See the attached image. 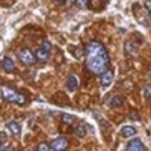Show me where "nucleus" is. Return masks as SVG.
Segmentation results:
<instances>
[{
    "instance_id": "dca6fc26",
    "label": "nucleus",
    "mask_w": 151,
    "mask_h": 151,
    "mask_svg": "<svg viewBox=\"0 0 151 151\" xmlns=\"http://www.w3.org/2000/svg\"><path fill=\"white\" fill-rule=\"evenodd\" d=\"M74 3L77 8L80 9H86L88 8V3H89V0H74Z\"/></svg>"
},
{
    "instance_id": "20e7f679",
    "label": "nucleus",
    "mask_w": 151,
    "mask_h": 151,
    "mask_svg": "<svg viewBox=\"0 0 151 151\" xmlns=\"http://www.w3.org/2000/svg\"><path fill=\"white\" fill-rule=\"evenodd\" d=\"M50 53H52V45H50L48 41H44L36 52V59L41 62H47L50 59Z\"/></svg>"
},
{
    "instance_id": "6e6552de",
    "label": "nucleus",
    "mask_w": 151,
    "mask_h": 151,
    "mask_svg": "<svg viewBox=\"0 0 151 151\" xmlns=\"http://www.w3.org/2000/svg\"><path fill=\"white\" fill-rule=\"evenodd\" d=\"M2 68H3L6 73H14V71H15L14 60H12L11 58H5V59L2 60Z\"/></svg>"
},
{
    "instance_id": "aec40b11",
    "label": "nucleus",
    "mask_w": 151,
    "mask_h": 151,
    "mask_svg": "<svg viewBox=\"0 0 151 151\" xmlns=\"http://www.w3.org/2000/svg\"><path fill=\"white\" fill-rule=\"evenodd\" d=\"M145 8L148 12H151V0H148V2H145Z\"/></svg>"
},
{
    "instance_id": "9b49d317",
    "label": "nucleus",
    "mask_w": 151,
    "mask_h": 151,
    "mask_svg": "<svg viewBox=\"0 0 151 151\" xmlns=\"http://www.w3.org/2000/svg\"><path fill=\"white\" fill-rule=\"evenodd\" d=\"M124 50H125V53H127L129 56H134L137 53V45L133 44L132 41H127L124 44Z\"/></svg>"
},
{
    "instance_id": "1a4fd4ad",
    "label": "nucleus",
    "mask_w": 151,
    "mask_h": 151,
    "mask_svg": "<svg viewBox=\"0 0 151 151\" xmlns=\"http://www.w3.org/2000/svg\"><path fill=\"white\" fill-rule=\"evenodd\" d=\"M121 136L122 137H133V136H136V129L134 127H132V125H125V127H122L121 129Z\"/></svg>"
},
{
    "instance_id": "f03ea898",
    "label": "nucleus",
    "mask_w": 151,
    "mask_h": 151,
    "mask_svg": "<svg viewBox=\"0 0 151 151\" xmlns=\"http://www.w3.org/2000/svg\"><path fill=\"white\" fill-rule=\"evenodd\" d=\"M2 94H3V97L8 100L9 103H14V104H18V106H24V104H26V97L21 95L17 91H14V89H11V88L3 86L2 88Z\"/></svg>"
},
{
    "instance_id": "ddd939ff",
    "label": "nucleus",
    "mask_w": 151,
    "mask_h": 151,
    "mask_svg": "<svg viewBox=\"0 0 151 151\" xmlns=\"http://www.w3.org/2000/svg\"><path fill=\"white\" fill-rule=\"evenodd\" d=\"M86 129H88L86 124H83V122L82 124H77V127L74 129V134L77 136V137H85L86 136Z\"/></svg>"
},
{
    "instance_id": "423d86ee",
    "label": "nucleus",
    "mask_w": 151,
    "mask_h": 151,
    "mask_svg": "<svg viewBox=\"0 0 151 151\" xmlns=\"http://www.w3.org/2000/svg\"><path fill=\"white\" fill-rule=\"evenodd\" d=\"M112 80H113V71L112 70H107L103 74H100V85H101L103 88L109 86L112 83Z\"/></svg>"
},
{
    "instance_id": "f8f14e48",
    "label": "nucleus",
    "mask_w": 151,
    "mask_h": 151,
    "mask_svg": "<svg viewBox=\"0 0 151 151\" xmlns=\"http://www.w3.org/2000/svg\"><path fill=\"white\" fill-rule=\"evenodd\" d=\"M8 129L11 130L12 134H15V136H18L21 133V127H20V124L17 121H9L8 122Z\"/></svg>"
},
{
    "instance_id": "7ed1b4c3",
    "label": "nucleus",
    "mask_w": 151,
    "mask_h": 151,
    "mask_svg": "<svg viewBox=\"0 0 151 151\" xmlns=\"http://www.w3.org/2000/svg\"><path fill=\"white\" fill-rule=\"evenodd\" d=\"M18 58L24 65H33L36 62V53H33L30 48H21L18 52Z\"/></svg>"
},
{
    "instance_id": "f257e3e1",
    "label": "nucleus",
    "mask_w": 151,
    "mask_h": 151,
    "mask_svg": "<svg viewBox=\"0 0 151 151\" xmlns=\"http://www.w3.org/2000/svg\"><path fill=\"white\" fill-rule=\"evenodd\" d=\"M86 55V68L92 74H103L104 71L109 70V55L107 50L100 44V42H89L85 48Z\"/></svg>"
},
{
    "instance_id": "f3484780",
    "label": "nucleus",
    "mask_w": 151,
    "mask_h": 151,
    "mask_svg": "<svg viewBox=\"0 0 151 151\" xmlns=\"http://www.w3.org/2000/svg\"><path fill=\"white\" fill-rule=\"evenodd\" d=\"M50 150H52V148H50V145L45 144V142L38 144V147H36V151H50Z\"/></svg>"
},
{
    "instance_id": "6ab92c4d",
    "label": "nucleus",
    "mask_w": 151,
    "mask_h": 151,
    "mask_svg": "<svg viewBox=\"0 0 151 151\" xmlns=\"http://www.w3.org/2000/svg\"><path fill=\"white\" fill-rule=\"evenodd\" d=\"M129 118H132V119H139V115H137L134 110H132V112H130V115H129Z\"/></svg>"
},
{
    "instance_id": "4468645a",
    "label": "nucleus",
    "mask_w": 151,
    "mask_h": 151,
    "mask_svg": "<svg viewBox=\"0 0 151 151\" xmlns=\"http://www.w3.org/2000/svg\"><path fill=\"white\" fill-rule=\"evenodd\" d=\"M67 88H68V91H76L77 89V79L74 77V76H70L68 80H67Z\"/></svg>"
},
{
    "instance_id": "a211bd4d",
    "label": "nucleus",
    "mask_w": 151,
    "mask_h": 151,
    "mask_svg": "<svg viewBox=\"0 0 151 151\" xmlns=\"http://www.w3.org/2000/svg\"><path fill=\"white\" fill-rule=\"evenodd\" d=\"M144 97H145V98H150V97H151V86H150V85H147V86L144 88Z\"/></svg>"
},
{
    "instance_id": "9d476101",
    "label": "nucleus",
    "mask_w": 151,
    "mask_h": 151,
    "mask_svg": "<svg viewBox=\"0 0 151 151\" xmlns=\"http://www.w3.org/2000/svg\"><path fill=\"white\" fill-rule=\"evenodd\" d=\"M109 104L113 109H118L124 104V98L121 95H112V100H109Z\"/></svg>"
},
{
    "instance_id": "2eb2a0df",
    "label": "nucleus",
    "mask_w": 151,
    "mask_h": 151,
    "mask_svg": "<svg viewBox=\"0 0 151 151\" xmlns=\"http://www.w3.org/2000/svg\"><path fill=\"white\" fill-rule=\"evenodd\" d=\"M76 116H73V115H68V113H64L62 115V122L64 124H67V125H73V124H76Z\"/></svg>"
},
{
    "instance_id": "39448f33",
    "label": "nucleus",
    "mask_w": 151,
    "mask_h": 151,
    "mask_svg": "<svg viewBox=\"0 0 151 151\" xmlns=\"http://www.w3.org/2000/svg\"><path fill=\"white\" fill-rule=\"evenodd\" d=\"M70 147L68 141L65 139V137H58V139H55L52 144H50V148H52L53 151H67Z\"/></svg>"
},
{
    "instance_id": "0eeeda50",
    "label": "nucleus",
    "mask_w": 151,
    "mask_h": 151,
    "mask_svg": "<svg viewBox=\"0 0 151 151\" xmlns=\"http://www.w3.org/2000/svg\"><path fill=\"white\" fill-rule=\"evenodd\" d=\"M125 151H145V145L139 139H133L132 142H129Z\"/></svg>"
}]
</instances>
